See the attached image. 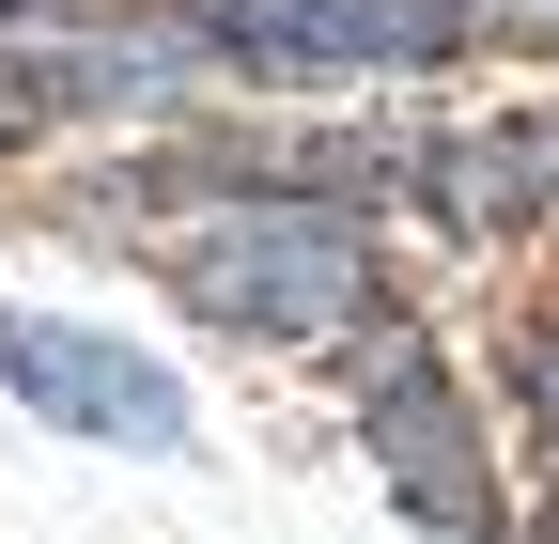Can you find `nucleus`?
<instances>
[{"mask_svg": "<svg viewBox=\"0 0 559 544\" xmlns=\"http://www.w3.org/2000/svg\"><path fill=\"white\" fill-rule=\"evenodd\" d=\"M16 16H62V0H0V32H16Z\"/></svg>", "mask_w": 559, "mask_h": 544, "instance_id": "6", "label": "nucleus"}, {"mask_svg": "<svg viewBox=\"0 0 559 544\" xmlns=\"http://www.w3.org/2000/svg\"><path fill=\"white\" fill-rule=\"evenodd\" d=\"M544 544H559V513H544Z\"/></svg>", "mask_w": 559, "mask_h": 544, "instance_id": "7", "label": "nucleus"}, {"mask_svg": "<svg viewBox=\"0 0 559 544\" xmlns=\"http://www.w3.org/2000/svg\"><path fill=\"white\" fill-rule=\"evenodd\" d=\"M358 436H373V466H389V498L436 529V544H481L513 498H498V451H481V421H466V389L436 374V343L419 327H389V343L358 358Z\"/></svg>", "mask_w": 559, "mask_h": 544, "instance_id": "2", "label": "nucleus"}, {"mask_svg": "<svg viewBox=\"0 0 559 544\" xmlns=\"http://www.w3.org/2000/svg\"><path fill=\"white\" fill-rule=\"evenodd\" d=\"M0 389L32 421L94 436V451H187V389L124 343V327H79V311H16L0 296Z\"/></svg>", "mask_w": 559, "mask_h": 544, "instance_id": "3", "label": "nucleus"}, {"mask_svg": "<svg viewBox=\"0 0 559 544\" xmlns=\"http://www.w3.org/2000/svg\"><path fill=\"white\" fill-rule=\"evenodd\" d=\"M481 32V0H202V47L249 79H404Z\"/></svg>", "mask_w": 559, "mask_h": 544, "instance_id": "4", "label": "nucleus"}, {"mask_svg": "<svg viewBox=\"0 0 559 544\" xmlns=\"http://www.w3.org/2000/svg\"><path fill=\"white\" fill-rule=\"evenodd\" d=\"M513 404H528V436L559 451V311L528 327V343H513Z\"/></svg>", "mask_w": 559, "mask_h": 544, "instance_id": "5", "label": "nucleus"}, {"mask_svg": "<svg viewBox=\"0 0 559 544\" xmlns=\"http://www.w3.org/2000/svg\"><path fill=\"white\" fill-rule=\"evenodd\" d=\"M171 296L234 343H342L373 311V234L342 202H218L171 234Z\"/></svg>", "mask_w": 559, "mask_h": 544, "instance_id": "1", "label": "nucleus"}]
</instances>
